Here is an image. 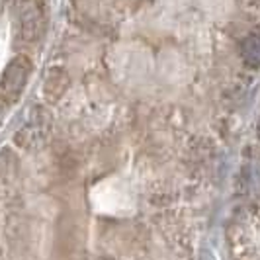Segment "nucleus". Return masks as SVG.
<instances>
[{
    "mask_svg": "<svg viewBox=\"0 0 260 260\" xmlns=\"http://www.w3.org/2000/svg\"><path fill=\"white\" fill-rule=\"evenodd\" d=\"M29 67L31 63L26 57H16L2 75V86L8 92H18L26 84L27 77H29Z\"/></svg>",
    "mask_w": 260,
    "mask_h": 260,
    "instance_id": "obj_1",
    "label": "nucleus"
},
{
    "mask_svg": "<svg viewBox=\"0 0 260 260\" xmlns=\"http://www.w3.org/2000/svg\"><path fill=\"white\" fill-rule=\"evenodd\" d=\"M0 2H2V0H0Z\"/></svg>",
    "mask_w": 260,
    "mask_h": 260,
    "instance_id": "obj_2",
    "label": "nucleus"
}]
</instances>
